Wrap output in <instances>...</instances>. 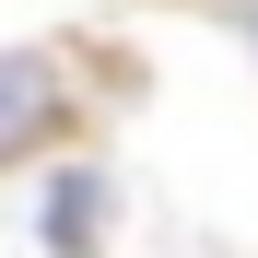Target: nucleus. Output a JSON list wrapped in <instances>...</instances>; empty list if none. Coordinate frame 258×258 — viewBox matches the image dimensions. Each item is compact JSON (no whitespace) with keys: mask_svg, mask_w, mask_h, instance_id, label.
Returning <instances> with one entry per match:
<instances>
[{"mask_svg":"<svg viewBox=\"0 0 258 258\" xmlns=\"http://www.w3.org/2000/svg\"><path fill=\"white\" fill-rule=\"evenodd\" d=\"M59 129H82V117H71V82H59V59H47V47H0V164L47 153Z\"/></svg>","mask_w":258,"mask_h":258,"instance_id":"f257e3e1","label":"nucleus"},{"mask_svg":"<svg viewBox=\"0 0 258 258\" xmlns=\"http://www.w3.org/2000/svg\"><path fill=\"white\" fill-rule=\"evenodd\" d=\"M106 211H117V188L94 176V164H71V176L47 188V258H106Z\"/></svg>","mask_w":258,"mask_h":258,"instance_id":"f03ea898","label":"nucleus"},{"mask_svg":"<svg viewBox=\"0 0 258 258\" xmlns=\"http://www.w3.org/2000/svg\"><path fill=\"white\" fill-rule=\"evenodd\" d=\"M235 24H246V35H258V0H246V12H235Z\"/></svg>","mask_w":258,"mask_h":258,"instance_id":"7ed1b4c3","label":"nucleus"}]
</instances>
